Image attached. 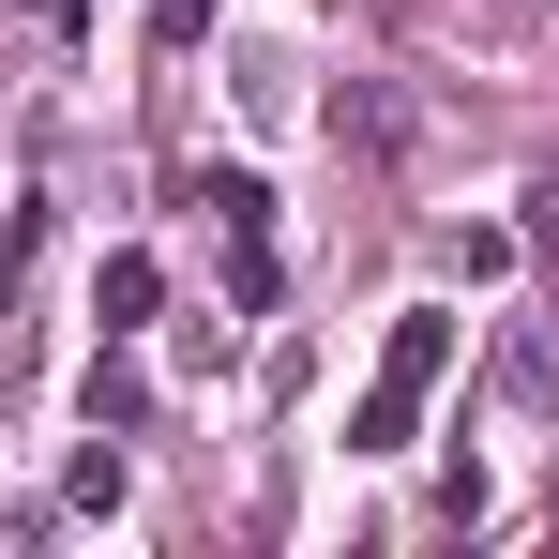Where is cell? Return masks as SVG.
Returning a JSON list of instances; mask_svg holds the SVG:
<instances>
[{
    "label": "cell",
    "instance_id": "6da1fadb",
    "mask_svg": "<svg viewBox=\"0 0 559 559\" xmlns=\"http://www.w3.org/2000/svg\"><path fill=\"white\" fill-rule=\"evenodd\" d=\"M439 364H454V318H439V302H408V318H393V348H378V378H364V408H348V454H408V424H424Z\"/></svg>",
    "mask_w": 559,
    "mask_h": 559
},
{
    "label": "cell",
    "instance_id": "7a4b0ae2",
    "mask_svg": "<svg viewBox=\"0 0 559 559\" xmlns=\"http://www.w3.org/2000/svg\"><path fill=\"white\" fill-rule=\"evenodd\" d=\"M152 287H167V273H152V258L121 242V258H106V273H92V318H106V333H136V318H152Z\"/></svg>",
    "mask_w": 559,
    "mask_h": 559
}]
</instances>
